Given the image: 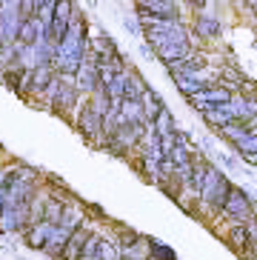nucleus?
Here are the masks:
<instances>
[{
	"label": "nucleus",
	"mask_w": 257,
	"mask_h": 260,
	"mask_svg": "<svg viewBox=\"0 0 257 260\" xmlns=\"http://www.w3.org/2000/svg\"><path fill=\"white\" fill-rule=\"evenodd\" d=\"M69 237H72V232H66L63 226H52L43 254H46V257H52V260H60L63 257V249H66V243H69Z\"/></svg>",
	"instance_id": "obj_11"
},
{
	"label": "nucleus",
	"mask_w": 257,
	"mask_h": 260,
	"mask_svg": "<svg viewBox=\"0 0 257 260\" xmlns=\"http://www.w3.org/2000/svg\"><path fill=\"white\" fill-rule=\"evenodd\" d=\"M120 249H117V243H114L112 237H103L100 240V260H120Z\"/></svg>",
	"instance_id": "obj_31"
},
{
	"label": "nucleus",
	"mask_w": 257,
	"mask_h": 260,
	"mask_svg": "<svg viewBox=\"0 0 257 260\" xmlns=\"http://www.w3.org/2000/svg\"><path fill=\"white\" fill-rule=\"evenodd\" d=\"M120 260H135V257H126V254H123V257H120Z\"/></svg>",
	"instance_id": "obj_39"
},
{
	"label": "nucleus",
	"mask_w": 257,
	"mask_h": 260,
	"mask_svg": "<svg viewBox=\"0 0 257 260\" xmlns=\"http://www.w3.org/2000/svg\"><path fill=\"white\" fill-rule=\"evenodd\" d=\"M100 86V77H98V63H94V54H86V60L80 63V69L75 75V89L80 98H91V92Z\"/></svg>",
	"instance_id": "obj_8"
},
{
	"label": "nucleus",
	"mask_w": 257,
	"mask_h": 260,
	"mask_svg": "<svg viewBox=\"0 0 257 260\" xmlns=\"http://www.w3.org/2000/svg\"><path fill=\"white\" fill-rule=\"evenodd\" d=\"M251 12H254V17H257V0H254V3H251Z\"/></svg>",
	"instance_id": "obj_38"
},
{
	"label": "nucleus",
	"mask_w": 257,
	"mask_h": 260,
	"mask_svg": "<svg viewBox=\"0 0 257 260\" xmlns=\"http://www.w3.org/2000/svg\"><path fill=\"white\" fill-rule=\"evenodd\" d=\"M146 246H149V257L151 260H177V254H174L172 246L160 243V240H154V237H146Z\"/></svg>",
	"instance_id": "obj_26"
},
{
	"label": "nucleus",
	"mask_w": 257,
	"mask_h": 260,
	"mask_svg": "<svg viewBox=\"0 0 257 260\" xmlns=\"http://www.w3.org/2000/svg\"><path fill=\"white\" fill-rule=\"evenodd\" d=\"M54 66L52 63H43V66H38V69H31V89H29V98H38L40 100V94L46 92V86L54 80Z\"/></svg>",
	"instance_id": "obj_12"
},
{
	"label": "nucleus",
	"mask_w": 257,
	"mask_h": 260,
	"mask_svg": "<svg viewBox=\"0 0 257 260\" xmlns=\"http://www.w3.org/2000/svg\"><path fill=\"white\" fill-rule=\"evenodd\" d=\"M191 31H195L197 38H203V40H214V38H220L223 26H220L217 17H212V15H206V12H203V15H197V17H195Z\"/></svg>",
	"instance_id": "obj_14"
},
{
	"label": "nucleus",
	"mask_w": 257,
	"mask_h": 260,
	"mask_svg": "<svg viewBox=\"0 0 257 260\" xmlns=\"http://www.w3.org/2000/svg\"><path fill=\"white\" fill-rule=\"evenodd\" d=\"M49 232H52V223H46V220L31 223L29 229L20 235L23 237V246H26V249H35V252H43L46 240H49Z\"/></svg>",
	"instance_id": "obj_9"
},
{
	"label": "nucleus",
	"mask_w": 257,
	"mask_h": 260,
	"mask_svg": "<svg viewBox=\"0 0 257 260\" xmlns=\"http://www.w3.org/2000/svg\"><path fill=\"white\" fill-rule=\"evenodd\" d=\"M246 163H249V166H257V154H251V157H246Z\"/></svg>",
	"instance_id": "obj_37"
},
{
	"label": "nucleus",
	"mask_w": 257,
	"mask_h": 260,
	"mask_svg": "<svg viewBox=\"0 0 257 260\" xmlns=\"http://www.w3.org/2000/svg\"><path fill=\"white\" fill-rule=\"evenodd\" d=\"M75 120V129L83 135L89 143H94V146H103V117L94 112V109L86 103V100H80V106H77V115L72 117Z\"/></svg>",
	"instance_id": "obj_4"
},
{
	"label": "nucleus",
	"mask_w": 257,
	"mask_h": 260,
	"mask_svg": "<svg viewBox=\"0 0 257 260\" xmlns=\"http://www.w3.org/2000/svg\"><path fill=\"white\" fill-rule=\"evenodd\" d=\"M91 232H94L91 226H83V229L72 232V237H69V243H66V249H63L60 260H80V252H83V246H86V240H89Z\"/></svg>",
	"instance_id": "obj_15"
},
{
	"label": "nucleus",
	"mask_w": 257,
	"mask_h": 260,
	"mask_svg": "<svg viewBox=\"0 0 257 260\" xmlns=\"http://www.w3.org/2000/svg\"><path fill=\"white\" fill-rule=\"evenodd\" d=\"M151 129H154V135L157 138H172L174 132H177V120H174V115H172V109H163L157 117H154V123H149Z\"/></svg>",
	"instance_id": "obj_20"
},
{
	"label": "nucleus",
	"mask_w": 257,
	"mask_h": 260,
	"mask_svg": "<svg viewBox=\"0 0 257 260\" xmlns=\"http://www.w3.org/2000/svg\"><path fill=\"white\" fill-rule=\"evenodd\" d=\"M217 160L223 163L226 169H235V166H237V163H235V157H232V154H226V152H220V154H217Z\"/></svg>",
	"instance_id": "obj_34"
},
{
	"label": "nucleus",
	"mask_w": 257,
	"mask_h": 260,
	"mask_svg": "<svg viewBox=\"0 0 257 260\" xmlns=\"http://www.w3.org/2000/svg\"><path fill=\"white\" fill-rule=\"evenodd\" d=\"M100 240H103V235L91 232L83 246V252H80V260H100Z\"/></svg>",
	"instance_id": "obj_29"
},
{
	"label": "nucleus",
	"mask_w": 257,
	"mask_h": 260,
	"mask_svg": "<svg viewBox=\"0 0 257 260\" xmlns=\"http://www.w3.org/2000/svg\"><path fill=\"white\" fill-rule=\"evenodd\" d=\"M126 29H128V35H143V26H140V20L137 17H126Z\"/></svg>",
	"instance_id": "obj_33"
},
{
	"label": "nucleus",
	"mask_w": 257,
	"mask_h": 260,
	"mask_svg": "<svg viewBox=\"0 0 257 260\" xmlns=\"http://www.w3.org/2000/svg\"><path fill=\"white\" fill-rule=\"evenodd\" d=\"M54 9H57V0H38V12H35V17H38L46 29H49L52 20H54Z\"/></svg>",
	"instance_id": "obj_28"
},
{
	"label": "nucleus",
	"mask_w": 257,
	"mask_h": 260,
	"mask_svg": "<svg viewBox=\"0 0 257 260\" xmlns=\"http://www.w3.org/2000/svg\"><path fill=\"white\" fill-rule=\"evenodd\" d=\"M232 149L240 154L243 160H246V157H251V154H257V135H246V138H243L237 146H232Z\"/></svg>",
	"instance_id": "obj_30"
},
{
	"label": "nucleus",
	"mask_w": 257,
	"mask_h": 260,
	"mask_svg": "<svg viewBox=\"0 0 257 260\" xmlns=\"http://www.w3.org/2000/svg\"><path fill=\"white\" fill-rule=\"evenodd\" d=\"M86 206L80 203V200H75V203H66V209H63V217L57 226H63L66 232H77V229H83L86 226Z\"/></svg>",
	"instance_id": "obj_10"
},
{
	"label": "nucleus",
	"mask_w": 257,
	"mask_h": 260,
	"mask_svg": "<svg viewBox=\"0 0 257 260\" xmlns=\"http://www.w3.org/2000/svg\"><path fill=\"white\" fill-rule=\"evenodd\" d=\"M217 135H220V138H223V140H229V143H232V146H237V143H240L243 138H246V135H249V129H246V123L235 120V123H229L226 129H220Z\"/></svg>",
	"instance_id": "obj_27"
},
{
	"label": "nucleus",
	"mask_w": 257,
	"mask_h": 260,
	"mask_svg": "<svg viewBox=\"0 0 257 260\" xmlns=\"http://www.w3.org/2000/svg\"><path fill=\"white\" fill-rule=\"evenodd\" d=\"M140 106H143V115H146V123H154V117L166 109V103H163V98H160L151 86H146L143 98H140Z\"/></svg>",
	"instance_id": "obj_16"
},
{
	"label": "nucleus",
	"mask_w": 257,
	"mask_h": 260,
	"mask_svg": "<svg viewBox=\"0 0 257 260\" xmlns=\"http://www.w3.org/2000/svg\"><path fill=\"white\" fill-rule=\"evenodd\" d=\"M232 189H235V183L229 180V177H223L217 183V189H214V194H212V200H209V209L212 212H223V206H226V200H229V194H232Z\"/></svg>",
	"instance_id": "obj_23"
},
{
	"label": "nucleus",
	"mask_w": 257,
	"mask_h": 260,
	"mask_svg": "<svg viewBox=\"0 0 257 260\" xmlns=\"http://www.w3.org/2000/svg\"><path fill=\"white\" fill-rule=\"evenodd\" d=\"M223 169H217L212 163L209 166V172H206V180H203V189H200V194H197V203H203V206H209V200H212V194H214V189H217V183L223 180Z\"/></svg>",
	"instance_id": "obj_17"
},
{
	"label": "nucleus",
	"mask_w": 257,
	"mask_h": 260,
	"mask_svg": "<svg viewBox=\"0 0 257 260\" xmlns=\"http://www.w3.org/2000/svg\"><path fill=\"white\" fill-rule=\"evenodd\" d=\"M31 226L29 206H6L0 214V235H23Z\"/></svg>",
	"instance_id": "obj_7"
},
{
	"label": "nucleus",
	"mask_w": 257,
	"mask_h": 260,
	"mask_svg": "<svg viewBox=\"0 0 257 260\" xmlns=\"http://www.w3.org/2000/svg\"><path fill=\"white\" fill-rule=\"evenodd\" d=\"M246 232H249V249L257 254V217H251V220L246 223Z\"/></svg>",
	"instance_id": "obj_32"
},
{
	"label": "nucleus",
	"mask_w": 257,
	"mask_h": 260,
	"mask_svg": "<svg viewBox=\"0 0 257 260\" xmlns=\"http://www.w3.org/2000/svg\"><path fill=\"white\" fill-rule=\"evenodd\" d=\"M203 123L209 126V129L220 132V129H226L229 123H235V115H232V109H229V106L209 109V112H203Z\"/></svg>",
	"instance_id": "obj_19"
},
{
	"label": "nucleus",
	"mask_w": 257,
	"mask_h": 260,
	"mask_svg": "<svg viewBox=\"0 0 257 260\" xmlns=\"http://www.w3.org/2000/svg\"><path fill=\"white\" fill-rule=\"evenodd\" d=\"M86 103H89V106L94 109V112H98L100 117H106V115H109V109H112V100H109V92L103 89V86H98V89L91 92V98L86 100Z\"/></svg>",
	"instance_id": "obj_25"
},
{
	"label": "nucleus",
	"mask_w": 257,
	"mask_h": 260,
	"mask_svg": "<svg viewBox=\"0 0 257 260\" xmlns=\"http://www.w3.org/2000/svg\"><path fill=\"white\" fill-rule=\"evenodd\" d=\"M226 243L232 246L240 257H246V254L251 252V249H249V232H246V223H229Z\"/></svg>",
	"instance_id": "obj_13"
},
{
	"label": "nucleus",
	"mask_w": 257,
	"mask_h": 260,
	"mask_svg": "<svg viewBox=\"0 0 257 260\" xmlns=\"http://www.w3.org/2000/svg\"><path fill=\"white\" fill-rule=\"evenodd\" d=\"M120 117L126 126H146V115H143V106L137 100H123L120 106Z\"/></svg>",
	"instance_id": "obj_21"
},
{
	"label": "nucleus",
	"mask_w": 257,
	"mask_h": 260,
	"mask_svg": "<svg viewBox=\"0 0 257 260\" xmlns=\"http://www.w3.org/2000/svg\"><path fill=\"white\" fill-rule=\"evenodd\" d=\"M63 209H66V200L54 198L52 191H49V200H46V209H43V220L52 223V226H57L63 217Z\"/></svg>",
	"instance_id": "obj_24"
},
{
	"label": "nucleus",
	"mask_w": 257,
	"mask_h": 260,
	"mask_svg": "<svg viewBox=\"0 0 257 260\" xmlns=\"http://www.w3.org/2000/svg\"><path fill=\"white\" fill-rule=\"evenodd\" d=\"M3 209H6V189H0V214H3Z\"/></svg>",
	"instance_id": "obj_35"
},
{
	"label": "nucleus",
	"mask_w": 257,
	"mask_h": 260,
	"mask_svg": "<svg viewBox=\"0 0 257 260\" xmlns=\"http://www.w3.org/2000/svg\"><path fill=\"white\" fill-rule=\"evenodd\" d=\"M135 12L143 29L157 20H180V3L174 0H137Z\"/></svg>",
	"instance_id": "obj_2"
},
{
	"label": "nucleus",
	"mask_w": 257,
	"mask_h": 260,
	"mask_svg": "<svg viewBox=\"0 0 257 260\" xmlns=\"http://www.w3.org/2000/svg\"><path fill=\"white\" fill-rule=\"evenodd\" d=\"M114 243H117V249H120V254H126V252H132L135 246H140L143 243V235L140 232H135V229H128V226H117V235L112 237Z\"/></svg>",
	"instance_id": "obj_18"
},
{
	"label": "nucleus",
	"mask_w": 257,
	"mask_h": 260,
	"mask_svg": "<svg viewBox=\"0 0 257 260\" xmlns=\"http://www.w3.org/2000/svg\"><path fill=\"white\" fill-rule=\"evenodd\" d=\"M220 214H223L229 223H249L251 217H257V214H254V200H251V194L246 189L235 186Z\"/></svg>",
	"instance_id": "obj_3"
},
{
	"label": "nucleus",
	"mask_w": 257,
	"mask_h": 260,
	"mask_svg": "<svg viewBox=\"0 0 257 260\" xmlns=\"http://www.w3.org/2000/svg\"><path fill=\"white\" fill-rule=\"evenodd\" d=\"M172 83L183 98L189 100V98H195V94H200L203 89H209V86L217 83V75L209 72V69H203V72H197V75H174Z\"/></svg>",
	"instance_id": "obj_6"
},
{
	"label": "nucleus",
	"mask_w": 257,
	"mask_h": 260,
	"mask_svg": "<svg viewBox=\"0 0 257 260\" xmlns=\"http://www.w3.org/2000/svg\"><path fill=\"white\" fill-rule=\"evenodd\" d=\"M140 52H143V57H149V60H151V57H154V52H151L149 46H140Z\"/></svg>",
	"instance_id": "obj_36"
},
{
	"label": "nucleus",
	"mask_w": 257,
	"mask_h": 260,
	"mask_svg": "<svg viewBox=\"0 0 257 260\" xmlns=\"http://www.w3.org/2000/svg\"><path fill=\"white\" fill-rule=\"evenodd\" d=\"M146 80L140 77V72L137 69H132L128 66V77H126V100H137L140 103V98H143V92H146Z\"/></svg>",
	"instance_id": "obj_22"
},
{
	"label": "nucleus",
	"mask_w": 257,
	"mask_h": 260,
	"mask_svg": "<svg viewBox=\"0 0 257 260\" xmlns=\"http://www.w3.org/2000/svg\"><path fill=\"white\" fill-rule=\"evenodd\" d=\"M143 38L151 52H160V49L174 46V43H189V29L180 20H157V23L143 29Z\"/></svg>",
	"instance_id": "obj_1"
},
{
	"label": "nucleus",
	"mask_w": 257,
	"mask_h": 260,
	"mask_svg": "<svg viewBox=\"0 0 257 260\" xmlns=\"http://www.w3.org/2000/svg\"><path fill=\"white\" fill-rule=\"evenodd\" d=\"M232 98H235V92L232 89H226V86H209V89H203L200 94H195V98H189V106L195 109V112H209V109H220V106H229L232 103Z\"/></svg>",
	"instance_id": "obj_5"
}]
</instances>
